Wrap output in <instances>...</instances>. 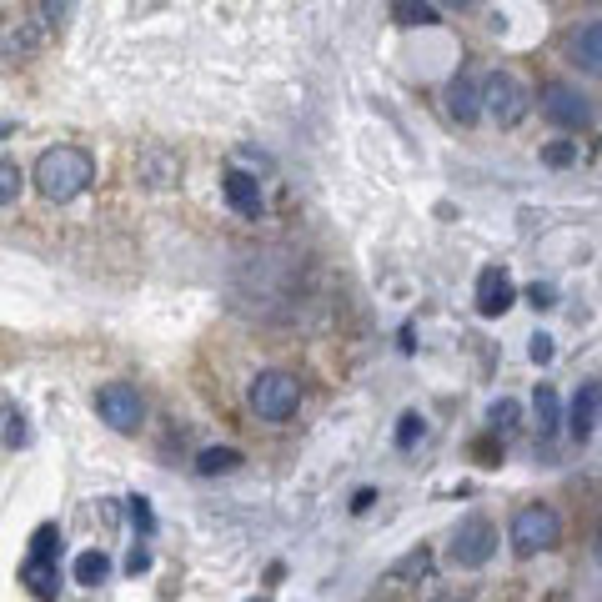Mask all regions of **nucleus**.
Here are the masks:
<instances>
[{
    "label": "nucleus",
    "mask_w": 602,
    "mask_h": 602,
    "mask_svg": "<svg viewBox=\"0 0 602 602\" xmlns=\"http://www.w3.org/2000/svg\"><path fill=\"white\" fill-rule=\"evenodd\" d=\"M372 502H377V492H372V487H362V492L352 497V512H372Z\"/></svg>",
    "instance_id": "30"
},
{
    "label": "nucleus",
    "mask_w": 602,
    "mask_h": 602,
    "mask_svg": "<svg viewBox=\"0 0 602 602\" xmlns=\"http://www.w3.org/2000/svg\"><path fill=\"white\" fill-rule=\"evenodd\" d=\"M442 6H452V11H462V6H472V0H442Z\"/></svg>",
    "instance_id": "31"
},
{
    "label": "nucleus",
    "mask_w": 602,
    "mask_h": 602,
    "mask_svg": "<svg viewBox=\"0 0 602 602\" xmlns=\"http://www.w3.org/2000/svg\"><path fill=\"white\" fill-rule=\"evenodd\" d=\"M532 412H537V432H542V442H547V437L562 427V402H557V392H552V387H537Z\"/></svg>",
    "instance_id": "18"
},
{
    "label": "nucleus",
    "mask_w": 602,
    "mask_h": 602,
    "mask_svg": "<svg viewBox=\"0 0 602 602\" xmlns=\"http://www.w3.org/2000/svg\"><path fill=\"white\" fill-rule=\"evenodd\" d=\"M221 191H226V201H231V211L236 216H246V221H261V211H266V196H261V181L256 176H246V171H226L221 176Z\"/></svg>",
    "instance_id": "10"
},
{
    "label": "nucleus",
    "mask_w": 602,
    "mask_h": 602,
    "mask_svg": "<svg viewBox=\"0 0 602 602\" xmlns=\"http://www.w3.org/2000/svg\"><path fill=\"white\" fill-rule=\"evenodd\" d=\"M6 422H11V427H6V447H26V437H31V432H26V417L11 412Z\"/></svg>",
    "instance_id": "28"
},
{
    "label": "nucleus",
    "mask_w": 602,
    "mask_h": 602,
    "mask_svg": "<svg viewBox=\"0 0 602 602\" xmlns=\"http://www.w3.org/2000/svg\"><path fill=\"white\" fill-rule=\"evenodd\" d=\"M241 467V452L236 447H206L201 457H196V472L201 477H221V472H236Z\"/></svg>",
    "instance_id": "19"
},
{
    "label": "nucleus",
    "mask_w": 602,
    "mask_h": 602,
    "mask_svg": "<svg viewBox=\"0 0 602 602\" xmlns=\"http://www.w3.org/2000/svg\"><path fill=\"white\" fill-rule=\"evenodd\" d=\"M126 512H131L136 537H141V542H151V537H156V512H151V502H146V497H126Z\"/></svg>",
    "instance_id": "21"
},
{
    "label": "nucleus",
    "mask_w": 602,
    "mask_h": 602,
    "mask_svg": "<svg viewBox=\"0 0 602 602\" xmlns=\"http://www.w3.org/2000/svg\"><path fill=\"white\" fill-rule=\"evenodd\" d=\"M51 41V31L41 26V16H16L0 26V56H31Z\"/></svg>",
    "instance_id": "9"
},
{
    "label": "nucleus",
    "mask_w": 602,
    "mask_h": 602,
    "mask_svg": "<svg viewBox=\"0 0 602 602\" xmlns=\"http://www.w3.org/2000/svg\"><path fill=\"white\" fill-rule=\"evenodd\" d=\"M447 111H452V121L477 126V121H482V86H477L472 76H452V86H447Z\"/></svg>",
    "instance_id": "13"
},
{
    "label": "nucleus",
    "mask_w": 602,
    "mask_h": 602,
    "mask_svg": "<svg viewBox=\"0 0 602 602\" xmlns=\"http://www.w3.org/2000/svg\"><path fill=\"white\" fill-rule=\"evenodd\" d=\"M542 161H547V166H572V161H577V146L557 141V146H547V151H542Z\"/></svg>",
    "instance_id": "25"
},
{
    "label": "nucleus",
    "mask_w": 602,
    "mask_h": 602,
    "mask_svg": "<svg viewBox=\"0 0 602 602\" xmlns=\"http://www.w3.org/2000/svg\"><path fill=\"white\" fill-rule=\"evenodd\" d=\"M567 56H572V66H577V71H587V76H602V21L582 26V31L567 41Z\"/></svg>",
    "instance_id": "15"
},
{
    "label": "nucleus",
    "mask_w": 602,
    "mask_h": 602,
    "mask_svg": "<svg viewBox=\"0 0 602 602\" xmlns=\"http://www.w3.org/2000/svg\"><path fill=\"white\" fill-rule=\"evenodd\" d=\"M422 437H427V417L422 412H402L397 417V452H412Z\"/></svg>",
    "instance_id": "20"
},
{
    "label": "nucleus",
    "mask_w": 602,
    "mask_h": 602,
    "mask_svg": "<svg viewBox=\"0 0 602 602\" xmlns=\"http://www.w3.org/2000/svg\"><path fill=\"white\" fill-rule=\"evenodd\" d=\"M36 16H41V26L56 36V31L71 21V0H41V11H36Z\"/></svg>",
    "instance_id": "23"
},
{
    "label": "nucleus",
    "mask_w": 602,
    "mask_h": 602,
    "mask_svg": "<svg viewBox=\"0 0 602 602\" xmlns=\"http://www.w3.org/2000/svg\"><path fill=\"white\" fill-rule=\"evenodd\" d=\"M512 301H517V286L507 281V271L502 266H482V276H477V312L482 317H502Z\"/></svg>",
    "instance_id": "11"
},
{
    "label": "nucleus",
    "mask_w": 602,
    "mask_h": 602,
    "mask_svg": "<svg viewBox=\"0 0 602 602\" xmlns=\"http://www.w3.org/2000/svg\"><path fill=\"white\" fill-rule=\"evenodd\" d=\"M527 357H532L537 367H547V362H552V337H547V332H537V337H532V347H527Z\"/></svg>",
    "instance_id": "27"
},
{
    "label": "nucleus",
    "mask_w": 602,
    "mask_h": 602,
    "mask_svg": "<svg viewBox=\"0 0 602 602\" xmlns=\"http://www.w3.org/2000/svg\"><path fill=\"white\" fill-rule=\"evenodd\" d=\"M146 567H151V547L136 537V547H131V557H126V572H131V577H141Z\"/></svg>",
    "instance_id": "26"
},
{
    "label": "nucleus",
    "mask_w": 602,
    "mask_h": 602,
    "mask_svg": "<svg viewBox=\"0 0 602 602\" xmlns=\"http://www.w3.org/2000/svg\"><path fill=\"white\" fill-rule=\"evenodd\" d=\"M517 417H522V407H517L512 397H502V402H492V412H487V422H492V432H502V437H507V432L517 427Z\"/></svg>",
    "instance_id": "22"
},
{
    "label": "nucleus",
    "mask_w": 602,
    "mask_h": 602,
    "mask_svg": "<svg viewBox=\"0 0 602 602\" xmlns=\"http://www.w3.org/2000/svg\"><path fill=\"white\" fill-rule=\"evenodd\" d=\"M56 552H61V527H56V522H41L36 537H31V557L21 562L26 592H36V597H61V562H56Z\"/></svg>",
    "instance_id": "2"
},
{
    "label": "nucleus",
    "mask_w": 602,
    "mask_h": 602,
    "mask_svg": "<svg viewBox=\"0 0 602 602\" xmlns=\"http://www.w3.org/2000/svg\"><path fill=\"white\" fill-rule=\"evenodd\" d=\"M392 21L417 31V26H437V6L432 0H392Z\"/></svg>",
    "instance_id": "17"
},
{
    "label": "nucleus",
    "mask_w": 602,
    "mask_h": 602,
    "mask_svg": "<svg viewBox=\"0 0 602 602\" xmlns=\"http://www.w3.org/2000/svg\"><path fill=\"white\" fill-rule=\"evenodd\" d=\"M542 116L552 121V126H567V131H582L587 121H592V106L572 91V86H562V81H547L542 86Z\"/></svg>",
    "instance_id": "8"
},
{
    "label": "nucleus",
    "mask_w": 602,
    "mask_h": 602,
    "mask_svg": "<svg viewBox=\"0 0 602 602\" xmlns=\"http://www.w3.org/2000/svg\"><path fill=\"white\" fill-rule=\"evenodd\" d=\"M31 181H36V191H41L46 201H76V196L96 181V161H91V151H81V146H51V151H41Z\"/></svg>",
    "instance_id": "1"
},
{
    "label": "nucleus",
    "mask_w": 602,
    "mask_h": 602,
    "mask_svg": "<svg viewBox=\"0 0 602 602\" xmlns=\"http://www.w3.org/2000/svg\"><path fill=\"white\" fill-rule=\"evenodd\" d=\"M552 296H557V291H552V286H542V281H537V286H527V301H532L537 312H542V307H552Z\"/></svg>",
    "instance_id": "29"
},
{
    "label": "nucleus",
    "mask_w": 602,
    "mask_h": 602,
    "mask_svg": "<svg viewBox=\"0 0 602 602\" xmlns=\"http://www.w3.org/2000/svg\"><path fill=\"white\" fill-rule=\"evenodd\" d=\"M492 552H497V532H492V522L487 517H462L457 522V532H452V567H462V572H477V567H487L492 562Z\"/></svg>",
    "instance_id": "5"
},
{
    "label": "nucleus",
    "mask_w": 602,
    "mask_h": 602,
    "mask_svg": "<svg viewBox=\"0 0 602 602\" xmlns=\"http://www.w3.org/2000/svg\"><path fill=\"white\" fill-rule=\"evenodd\" d=\"M71 577H76L81 587H91V592H96V587L111 577V557H106L101 547H86V552L71 562Z\"/></svg>",
    "instance_id": "16"
},
{
    "label": "nucleus",
    "mask_w": 602,
    "mask_h": 602,
    "mask_svg": "<svg viewBox=\"0 0 602 602\" xmlns=\"http://www.w3.org/2000/svg\"><path fill=\"white\" fill-rule=\"evenodd\" d=\"M301 407V382L291 372H261L251 382V412L261 422H286Z\"/></svg>",
    "instance_id": "3"
},
{
    "label": "nucleus",
    "mask_w": 602,
    "mask_h": 602,
    "mask_svg": "<svg viewBox=\"0 0 602 602\" xmlns=\"http://www.w3.org/2000/svg\"><path fill=\"white\" fill-rule=\"evenodd\" d=\"M21 196V166L16 161H0V206H11Z\"/></svg>",
    "instance_id": "24"
},
{
    "label": "nucleus",
    "mask_w": 602,
    "mask_h": 602,
    "mask_svg": "<svg viewBox=\"0 0 602 602\" xmlns=\"http://www.w3.org/2000/svg\"><path fill=\"white\" fill-rule=\"evenodd\" d=\"M141 181L146 186H156V191H166V186H176L181 181V156L176 151H166V146H151V151H141Z\"/></svg>",
    "instance_id": "14"
},
{
    "label": "nucleus",
    "mask_w": 602,
    "mask_h": 602,
    "mask_svg": "<svg viewBox=\"0 0 602 602\" xmlns=\"http://www.w3.org/2000/svg\"><path fill=\"white\" fill-rule=\"evenodd\" d=\"M96 412L111 432H141V422H146V402L131 382H106L96 392Z\"/></svg>",
    "instance_id": "6"
},
{
    "label": "nucleus",
    "mask_w": 602,
    "mask_h": 602,
    "mask_svg": "<svg viewBox=\"0 0 602 602\" xmlns=\"http://www.w3.org/2000/svg\"><path fill=\"white\" fill-rule=\"evenodd\" d=\"M557 537H562V517L542 502H532L512 517V552L517 557H537V552L557 547Z\"/></svg>",
    "instance_id": "4"
},
{
    "label": "nucleus",
    "mask_w": 602,
    "mask_h": 602,
    "mask_svg": "<svg viewBox=\"0 0 602 602\" xmlns=\"http://www.w3.org/2000/svg\"><path fill=\"white\" fill-rule=\"evenodd\" d=\"M597 417H602V382H587V387L572 397V412H567V432H572V442H587L592 427H597Z\"/></svg>",
    "instance_id": "12"
},
{
    "label": "nucleus",
    "mask_w": 602,
    "mask_h": 602,
    "mask_svg": "<svg viewBox=\"0 0 602 602\" xmlns=\"http://www.w3.org/2000/svg\"><path fill=\"white\" fill-rule=\"evenodd\" d=\"M482 111H487L497 126H517V121L527 116V91H522V81L507 76V71H492V76L482 81Z\"/></svg>",
    "instance_id": "7"
}]
</instances>
